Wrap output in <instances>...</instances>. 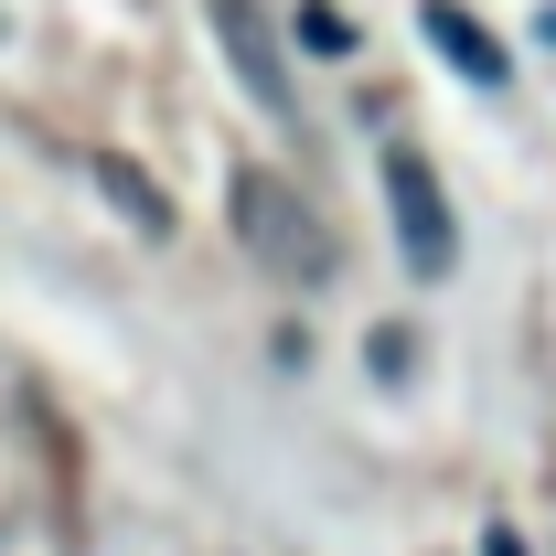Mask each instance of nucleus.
<instances>
[{"instance_id":"nucleus-3","label":"nucleus","mask_w":556,"mask_h":556,"mask_svg":"<svg viewBox=\"0 0 556 556\" xmlns=\"http://www.w3.org/2000/svg\"><path fill=\"white\" fill-rule=\"evenodd\" d=\"M204 11H214V43H225V65L247 75V97L268 108L278 129H300V86H289V54H278L268 0H204Z\"/></svg>"},{"instance_id":"nucleus-2","label":"nucleus","mask_w":556,"mask_h":556,"mask_svg":"<svg viewBox=\"0 0 556 556\" xmlns=\"http://www.w3.org/2000/svg\"><path fill=\"white\" fill-rule=\"evenodd\" d=\"M386 214H396V247H407L417 278H450L460 268V214L439 193V172L417 150H386Z\"/></svg>"},{"instance_id":"nucleus-4","label":"nucleus","mask_w":556,"mask_h":556,"mask_svg":"<svg viewBox=\"0 0 556 556\" xmlns=\"http://www.w3.org/2000/svg\"><path fill=\"white\" fill-rule=\"evenodd\" d=\"M417 22H428V43H439L450 65L471 75V86H503V75H514V54L492 43V33H482V22H471V11H460V0H428Z\"/></svg>"},{"instance_id":"nucleus-5","label":"nucleus","mask_w":556,"mask_h":556,"mask_svg":"<svg viewBox=\"0 0 556 556\" xmlns=\"http://www.w3.org/2000/svg\"><path fill=\"white\" fill-rule=\"evenodd\" d=\"M86 182H97L108 204L129 214V225H139V236H150V247L172 236V193H161V182H150L139 161H118V150H86Z\"/></svg>"},{"instance_id":"nucleus-1","label":"nucleus","mask_w":556,"mask_h":556,"mask_svg":"<svg viewBox=\"0 0 556 556\" xmlns=\"http://www.w3.org/2000/svg\"><path fill=\"white\" fill-rule=\"evenodd\" d=\"M225 225H236V247L268 278H289V289H332V268H343L332 225L300 204V182H278V172H236V182H225Z\"/></svg>"},{"instance_id":"nucleus-6","label":"nucleus","mask_w":556,"mask_h":556,"mask_svg":"<svg viewBox=\"0 0 556 556\" xmlns=\"http://www.w3.org/2000/svg\"><path fill=\"white\" fill-rule=\"evenodd\" d=\"M300 43H321V54H353V22L332 0H300Z\"/></svg>"},{"instance_id":"nucleus-7","label":"nucleus","mask_w":556,"mask_h":556,"mask_svg":"<svg viewBox=\"0 0 556 556\" xmlns=\"http://www.w3.org/2000/svg\"><path fill=\"white\" fill-rule=\"evenodd\" d=\"M482 556H525V535H514V525H492V535H482Z\"/></svg>"}]
</instances>
